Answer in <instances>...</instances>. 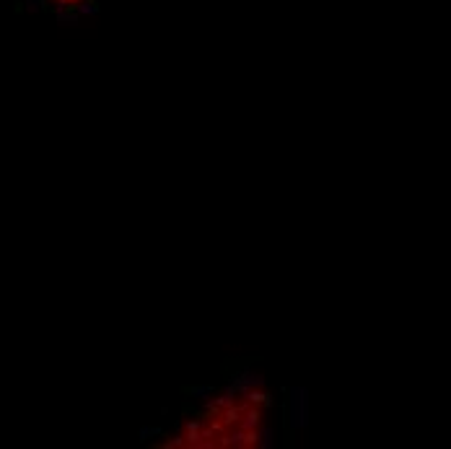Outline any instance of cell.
Segmentation results:
<instances>
[{"instance_id": "obj_4", "label": "cell", "mask_w": 451, "mask_h": 449, "mask_svg": "<svg viewBox=\"0 0 451 449\" xmlns=\"http://www.w3.org/2000/svg\"><path fill=\"white\" fill-rule=\"evenodd\" d=\"M257 446H262V449L272 446V428H262V431L257 434Z\"/></svg>"}, {"instance_id": "obj_7", "label": "cell", "mask_w": 451, "mask_h": 449, "mask_svg": "<svg viewBox=\"0 0 451 449\" xmlns=\"http://www.w3.org/2000/svg\"><path fill=\"white\" fill-rule=\"evenodd\" d=\"M62 3H65V0H62Z\"/></svg>"}, {"instance_id": "obj_5", "label": "cell", "mask_w": 451, "mask_h": 449, "mask_svg": "<svg viewBox=\"0 0 451 449\" xmlns=\"http://www.w3.org/2000/svg\"><path fill=\"white\" fill-rule=\"evenodd\" d=\"M189 395H192V397H202V400H208V397L213 395V390H210V387H192V390H189Z\"/></svg>"}, {"instance_id": "obj_3", "label": "cell", "mask_w": 451, "mask_h": 449, "mask_svg": "<svg viewBox=\"0 0 451 449\" xmlns=\"http://www.w3.org/2000/svg\"><path fill=\"white\" fill-rule=\"evenodd\" d=\"M260 407H244L241 411V421H239V428H257L260 426Z\"/></svg>"}, {"instance_id": "obj_2", "label": "cell", "mask_w": 451, "mask_h": 449, "mask_svg": "<svg viewBox=\"0 0 451 449\" xmlns=\"http://www.w3.org/2000/svg\"><path fill=\"white\" fill-rule=\"evenodd\" d=\"M262 384H265V377H260V374H254V372H241V374L233 379L231 390H233V392H247V390L262 387Z\"/></svg>"}, {"instance_id": "obj_1", "label": "cell", "mask_w": 451, "mask_h": 449, "mask_svg": "<svg viewBox=\"0 0 451 449\" xmlns=\"http://www.w3.org/2000/svg\"><path fill=\"white\" fill-rule=\"evenodd\" d=\"M306 392L304 390H291V426L301 428L306 423Z\"/></svg>"}, {"instance_id": "obj_6", "label": "cell", "mask_w": 451, "mask_h": 449, "mask_svg": "<svg viewBox=\"0 0 451 449\" xmlns=\"http://www.w3.org/2000/svg\"><path fill=\"white\" fill-rule=\"evenodd\" d=\"M161 431L156 428V426H145V428H140V439L143 441H148V436H158Z\"/></svg>"}]
</instances>
